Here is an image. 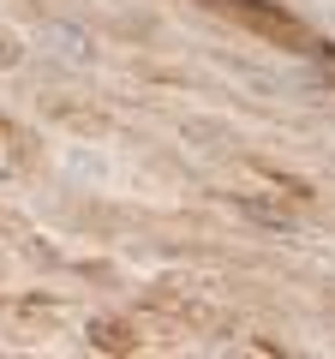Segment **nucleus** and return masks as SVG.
<instances>
[{
	"mask_svg": "<svg viewBox=\"0 0 335 359\" xmlns=\"http://www.w3.org/2000/svg\"><path fill=\"white\" fill-rule=\"evenodd\" d=\"M228 13H240V18H252L258 30H270V36H287V42H299L306 30L294 25L287 13H270V6H258V0H228Z\"/></svg>",
	"mask_w": 335,
	"mask_h": 359,
	"instance_id": "obj_1",
	"label": "nucleus"
},
{
	"mask_svg": "<svg viewBox=\"0 0 335 359\" xmlns=\"http://www.w3.org/2000/svg\"><path fill=\"white\" fill-rule=\"evenodd\" d=\"M0 66H18V36H6V30H0Z\"/></svg>",
	"mask_w": 335,
	"mask_h": 359,
	"instance_id": "obj_4",
	"label": "nucleus"
},
{
	"mask_svg": "<svg viewBox=\"0 0 335 359\" xmlns=\"http://www.w3.org/2000/svg\"><path fill=\"white\" fill-rule=\"evenodd\" d=\"M90 347H102V353H138V335H132L126 323H114V318H96L90 323Z\"/></svg>",
	"mask_w": 335,
	"mask_h": 359,
	"instance_id": "obj_3",
	"label": "nucleus"
},
{
	"mask_svg": "<svg viewBox=\"0 0 335 359\" xmlns=\"http://www.w3.org/2000/svg\"><path fill=\"white\" fill-rule=\"evenodd\" d=\"M323 60H329V66H335V42H323Z\"/></svg>",
	"mask_w": 335,
	"mask_h": 359,
	"instance_id": "obj_5",
	"label": "nucleus"
},
{
	"mask_svg": "<svg viewBox=\"0 0 335 359\" xmlns=\"http://www.w3.org/2000/svg\"><path fill=\"white\" fill-rule=\"evenodd\" d=\"M233 210H240V216H252V222H258V228L294 233V216H287L282 204H270V198H258V192H240V198H233Z\"/></svg>",
	"mask_w": 335,
	"mask_h": 359,
	"instance_id": "obj_2",
	"label": "nucleus"
}]
</instances>
